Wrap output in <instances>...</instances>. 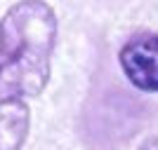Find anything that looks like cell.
<instances>
[{
    "instance_id": "3957f363",
    "label": "cell",
    "mask_w": 158,
    "mask_h": 150,
    "mask_svg": "<svg viewBox=\"0 0 158 150\" xmlns=\"http://www.w3.org/2000/svg\"><path fill=\"white\" fill-rule=\"evenodd\" d=\"M28 134V108L24 101L0 103V150H21Z\"/></svg>"
},
{
    "instance_id": "6da1fadb",
    "label": "cell",
    "mask_w": 158,
    "mask_h": 150,
    "mask_svg": "<svg viewBox=\"0 0 158 150\" xmlns=\"http://www.w3.org/2000/svg\"><path fill=\"white\" fill-rule=\"evenodd\" d=\"M57 19L43 0H21L0 19V103L38 96L50 78Z\"/></svg>"
},
{
    "instance_id": "7a4b0ae2",
    "label": "cell",
    "mask_w": 158,
    "mask_h": 150,
    "mask_svg": "<svg viewBox=\"0 0 158 150\" xmlns=\"http://www.w3.org/2000/svg\"><path fill=\"white\" fill-rule=\"evenodd\" d=\"M120 66L137 89L158 91V35H137L120 49Z\"/></svg>"
},
{
    "instance_id": "277c9868",
    "label": "cell",
    "mask_w": 158,
    "mask_h": 150,
    "mask_svg": "<svg viewBox=\"0 0 158 150\" xmlns=\"http://www.w3.org/2000/svg\"><path fill=\"white\" fill-rule=\"evenodd\" d=\"M139 150H158V136L149 138V141H146V143L142 145V148H139Z\"/></svg>"
}]
</instances>
